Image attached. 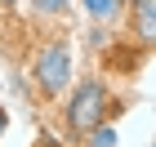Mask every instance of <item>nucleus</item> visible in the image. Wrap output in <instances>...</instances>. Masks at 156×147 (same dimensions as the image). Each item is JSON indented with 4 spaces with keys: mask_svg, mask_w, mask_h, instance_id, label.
Instances as JSON below:
<instances>
[{
    "mask_svg": "<svg viewBox=\"0 0 156 147\" xmlns=\"http://www.w3.org/2000/svg\"><path fill=\"white\" fill-rule=\"evenodd\" d=\"M112 116V89L107 80H98V76H89V80H76L72 94H67V107H62V121H67V129H72L76 138H85L94 125H103Z\"/></svg>",
    "mask_w": 156,
    "mask_h": 147,
    "instance_id": "obj_1",
    "label": "nucleus"
},
{
    "mask_svg": "<svg viewBox=\"0 0 156 147\" xmlns=\"http://www.w3.org/2000/svg\"><path fill=\"white\" fill-rule=\"evenodd\" d=\"M31 80L40 98H58L72 89V45L67 40H45L31 58Z\"/></svg>",
    "mask_w": 156,
    "mask_h": 147,
    "instance_id": "obj_2",
    "label": "nucleus"
},
{
    "mask_svg": "<svg viewBox=\"0 0 156 147\" xmlns=\"http://www.w3.org/2000/svg\"><path fill=\"white\" fill-rule=\"evenodd\" d=\"M125 13H129V23H134V36H138V49L147 54V49L156 45V0H134V5H129Z\"/></svg>",
    "mask_w": 156,
    "mask_h": 147,
    "instance_id": "obj_3",
    "label": "nucleus"
},
{
    "mask_svg": "<svg viewBox=\"0 0 156 147\" xmlns=\"http://www.w3.org/2000/svg\"><path fill=\"white\" fill-rule=\"evenodd\" d=\"M85 13H89V23L94 27H112L125 18V0H80Z\"/></svg>",
    "mask_w": 156,
    "mask_h": 147,
    "instance_id": "obj_4",
    "label": "nucleus"
},
{
    "mask_svg": "<svg viewBox=\"0 0 156 147\" xmlns=\"http://www.w3.org/2000/svg\"><path fill=\"white\" fill-rule=\"evenodd\" d=\"M85 147H116V129H112L107 121H103V125H94V129L85 134Z\"/></svg>",
    "mask_w": 156,
    "mask_h": 147,
    "instance_id": "obj_5",
    "label": "nucleus"
},
{
    "mask_svg": "<svg viewBox=\"0 0 156 147\" xmlns=\"http://www.w3.org/2000/svg\"><path fill=\"white\" fill-rule=\"evenodd\" d=\"M31 9H36V18H62L72 9V0H31Z\"/></svg>",
    "mask_w": 156,
    "mask_h": 147,
    "instance_id": "obj_6",
    "label": "nucleus"
},
{
    "mask_svg": "<svg viewBox=\"0 0 156 147\" xmlns=\"http://www.w3.org/2000/svg\"><path fill=\"white\" fill-rule=\"evenodd\" d=\"M0 9H18V0H0Z\"/></svg>",
    "mask_w": 156,
    "mask_h": 147,
    "instance_id": "obj_7",
    "label": "nucleus"
},
{
    "mask_svg": "<svg viewBox=\"0 0 156 147\" xmlns=\"http://www.w3.org/2000/svg\"><path fill=\"white\" fill-rule=\"evenodd\" d=\"M5 125H9V121H5V111H0V134H5Z\"/></svg>",
    "mask_w": 156,
    "mask_h": 147,
    "instance_id": "obj_8",
    "label": "nucleus"
},
{
    "mask_svg": "<svg viewBox=\"0 0 156 147\" xmlns=\"http://www.w3.org/2000/svg\"><path fill=\"white\" fill-rule=\"evenodd\" d=\"M129 5H134V0H125V9H129Z\"/></svg>",
    "mask_w": 156,
    "mask_h": 147,
    "instance_id": "obj_9",
    "label": "nucleus"
}]
</instances>
